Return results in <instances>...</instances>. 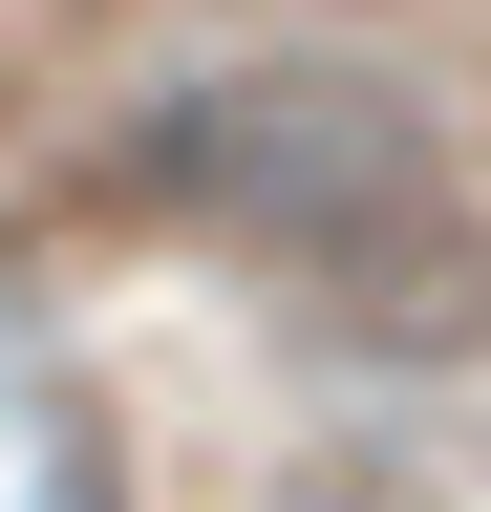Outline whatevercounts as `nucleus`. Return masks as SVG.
Instances as JSON below:
<instances>
[{"instance_id":"f257e3e1","label":"nucleus","mask_w":491,"mask_h":512,"mask_svg":"<svg viewBox=\"0 0 491 512\" xmlns=\"http://www.w3.org/2000/svg\"><path fill=\"white\" fill-rule=\"evenodd\" d=\"M129 214L214 235V256H278V278H385V256L449 214V128H427L385 64H214L129 128Z\"/></svg>"},{"instance_id":"f03ea898","label":"nucleus","mask_w":491,"mask_h":512,"mask_svg":"<svg viewBox=\"0 0 491 512\" xmlns=\"http://www.w3.org/2000/svg\"><path fill=\"white\" fill-rule=\"evenodd\" d=\"M86 22H129V0H0V86H22V64H65Z\"/></svg>"}]
</instances>
